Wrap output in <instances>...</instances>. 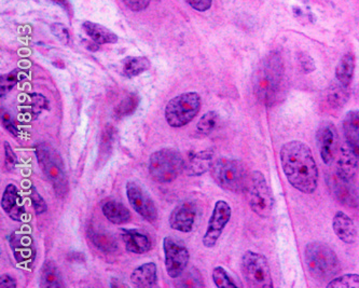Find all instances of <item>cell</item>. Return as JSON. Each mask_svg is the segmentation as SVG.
Masks as SVG:
<instances>
[{"mask_svg": "<svg viewBox=\"0 0 359 288\" xmlns=\"http://www.w3.org/2000/svg\"><path fill=\"white\" fill-rule=\"evenodd\" d=\"M121 237L126 244V249L130 253L142 255L151 249V240L144 232L135 229H124L122 230Z\"/></svg>", "mask_w": 359, "mask_h": 288, "instance_id": "obj_19", "label": "cell"}, {"mask_svg": "<svg viewBox=\"0 0 359 288\" xmlns=\"http://www.w3.org/2000/svg\"><path fill=\"white\" fill-rule=\"evenodd\" d=\"M151 63L145 57H128L122 62V71L128 78L136 77L149 69Z\"/></svg>", "mask_w": 359, "mask_h": 288, "instance_id": "obj_29", "label": "cell"}, {"mask_svg": "<svg viewBox=\"0 0 359 288\" xmlns=\"http://www.w3.org/2000/svg\"><path fill=\"white\" fill-rule=\"evenodd\" d=\"M22 202L23 200L18 188L13 184H9L1 198V207L13 221H21L25 214V207L22 205Z\"/></svg>", "mask_w": 359, "mask_h": 288, "instance_id": "obj_18", "label": "cell"}, {"mask_svg": "<svg viewBox=\"0 0 359 288\" xmlns=\"http://www.w3.org/2000/svg\"><path fill=\"white\" fill-rule=\"evenodd\" d=\"M39 286L42 288L64 287L63 279L59 268L52 260H47L40 270Z\"/></svg>", "mask_w": 359, "mask_h": 288, "instance_id": "obj_26", "label": "cell"}, {"mask_svg": "<svg viewBox=\"0 0 359 288\" xmlns=\"http://www.w3.org/2000/svg\"><path fill=\"white\" fill-rule=\"evenodd\" d=\"M210 172L214 181L226 191H244L250 177L245 164L232 158L222 157L215 160Z\"/></svg>", "mask_w": 359, "mask_h": 288, "instance_id": "obj_4", "label": "cell"}, {"mask_svg": "<svg viewBox=\"0 0 359 288\" xmlns=\"http://www.w3.org/2000/svg\"><path fill=\"white\" fill-rule=\"evenodd\" d=\"M198 213V207L194 201L184 200L180 202L170 213V219H168L170 228L184 233L191 232L196 225Z\"/></svg>", "mask_w": 359, "mask_h": 288, "instance_id": "obj_14", "label": "cell"}, {"mask_svg": "<svg viewBox=\"0 0 359 288\" xmlns=\"http://www.w3.org/2000/svg\"><path fill=\"white\" fill-rule=\"evenodd\" d=\"M35 153L40 169L51 184L56 197L63 199L67 195L68 179L61 156L55 148L45 142L35 146Z\"/></svg>", "mask_w": 359, "mask_h": 288, "instance_id": "obj_2", "label": "cell"}, {"mask_svg": "<svg viewBox=\"0 0 359 288\" xmlns=\"http://www.w3.org/2000/svg\"><path fill=\"white\" fill-rule=\"evenodd\" d=\"M327 181L338 201L348 207H359V186L355 179H344L334 172L327 177Z\"/></svg>", "mask_w": 359, "mask_h": 288, "instance_id": "obj_13", "label": "cell"}, {"mask_svg": "<svg viewBox=\"0 0 359 288\" xmlns=\"http://www.w3.org/2000/svg\"><path fill=\"white\" fill-rule=\"evenodd\" d=\"M332 229L337 237L346 244H354L357 241V229L350 216L338 212L332 221Z\"/></svg>", "mask_w": 359, "mask_h": 288, "instance_id": "obj_20", "label": "cell"}, {"mask_svg": "<svg viewBox=\"0 0 359 288\" xmlns=\"http://www.w3.org/2000/svg\"><path fill=\"white\" fill-rule=\"evenodd\" d=\"M51 32L57 39L64 45L69 43L70 36L69 32L66 29L65 26L61 23H54L51 25Z\"/></svg>", "mask_w": 359, "mask_h": 288, "instance_id": "obj_39", "label": "cell"}, {"mask_svg": "<svg viewBox=\"0 0 359 288\" xmlns=\"http://www.w3.org/2000/svg\"><path fill=\"white\" fill-rule=\"evenodd\" d=\"M0 286L3 288H15L17 282L13 277H10L9 274H3L0 277Z\"/></svg>", "mask_w": 359, "mask_h": 288, "instance_id": "obj_44", "label": "cell"}, {"mask_svg": "<svg viewBox=\"0 0 359 288\" xmlns=\"http://www.w3.org/2000/svg\"><path fill=\"white\" fill-rule=\"evenodd\" d=\"M355 71V57L352 53L344 54L336 68V78L343 87L348 88L352 83Z\"/></svg>", "mask_w": 359, "mask_h": 288, "instance_id": "obj_27", "label": "cell"}, {"mask_svg": "<svg viewBox=\"0 0 359 288\" xmlns=\"http://www.w3.org/2000/svg\"><path fill=\"white\" fill-rule=\"evenodd\" d=\"M178 279H180V283L177 285L180 287H202L204 286L203 277H201V273L198 270L191 269L184 275L182 273Z\"/></svg>", "mask_w": 359, "mask_h": 288, "instance_id": "obj_35", "label": "cell"}, {"mask_svg": "<svg viewBox=\"0 0 359 288\" xmlns=\"http://www.w3.org/2000/svg\"><path fill=\"white\" fill-rule=\"evenodd\" d=\"M348 89V88L343 87L341 83L332 85L327 93V101H328L329 105L334 108H340L346 105L348 97H350Z\"/></svg>", "mask_w": 359, "mask_h": 288, "instance_id": "obj_32", "label": "cell"}, {"mask_svg": "<svg viewBox=\"0 0 359 288\" xmlns=\"http://www.w3.org/2000/svg\"><path fill=\"white\" fill-rule=\"evenodd\" d=\"M163 251L168 277L170 279H178L186 271L189 263V251L182 242L170 237L164 238Z\"/></svg>", "mask_w": 359, "mask_h": 288, "instance_id": "obj_10", "label": "cell"}, {"mask_svg": "<svg viewBox=\"0 0 359 288\" xmlns=\"http://www.w3.org/2000/svg\"><path fill=\"white\" fill-rule=\"evenodd\" d=\"M31 201L37 215H41V214L47 211L48 205L46 203L45 199L40 196L39 192L37 191V189L34 186H32L31 189Z\"/></svg>", "mask_w": 359, "mask_h": 288, "instance_id": "obj_38", "label": "cell"}, {"mask_svg": "<svg viewBox=\"0 0 359 288\" xmlns=\"http://www.w3.org/2000/svg\"><path fill=\"white\" fill-rule=\"evenodd\" d=\"M201 96L196 92L180 94L168 102L164 115L168 125L172 128H182L189 125L201 109Z\"/></svg>", "mask_w": 359, "mask_h": 288, "instance_id": "obj_7", "label": "cell"}, {"mask_svg": "<svg viewBox=\"0 0 359 288\" xmlns=\"http://www.w3.org/2000/svg\"><path fill=\"white\" fill-rule=\"evenodd\" d=\"M190 7L198 12H205L212 7V0H186Z\"/></svg>", "mask_w": 359, "mask_h": 288, "instance_id": "obj_43", "label": "cell"}, {"mask_svg": "<svg viewBox=\"0 0 359 288\" xmlns=\"http://www.w3.org/2000/svg\"><path fill=\"white\" fill-rule=\"evenodd\" d=\"M121 1L132 11L140 12L147 9L151 0H121Z\"/></svg>", "mask_w": 359, "mask_h": 288, "instance_id": "obj_41", "label": "cell"}, {"mask_svg": "<svg viewBox=\"0 0 359 288\" xmlns=\"http://www.w3.org/2000/svg\"><path fill=\"white\" fill-rule=\"evenodd\" d=\"M306 261L311 275L318 281H332L341 270L336 252L323 242L306 245Z\"/></svg>", "mask_w": 359, "mask_h": 288, "instance_id": "obj_3", "label": "cell"}, {"mask_svg": "<svg viewBox=\"0 0 359 288\" xmlns=\"http://www.w3.org/2000/svg\"><path fill=\"white\" fill-rule=\"evenodd\" d=\"M245 191L246 199L252 211L264 219L271 217L274 211L276 200L262 172L255 171L250 174Z\"/></svg>", "mask_w": 359, "mask_h": 288, "instance_id": "obj_6", "label": "cell"}, {"mask_svg": "<svg viewBox=\"0 0 359 288\" xmlns=\"http://www.w3.org/2000/svg\"><path fill=\"white\" fill-rule=\"evenodd\" d=\"M212 281L218 288L238 287V284L229 277L228 272L222 267H216L212 270Z\"/></svg>", "mask_w": 359, "mask_h": 288, "instance_id": "obj_34", "label": "cell"}, {"mask_svg": "<svg viewBox=\"0 0 359 288\" xmlns=\"http://www.w3.org/2000/svg\"><path fill=\"white\" fill-rule=\"evenodd\" d=\"M184 159L178 150L162 148L150 156V176L156 183L168 184L175 181L184 172Z\"/></svg>", "mask_w": 359, "mask_h": 288, "instance_id": "obj_5", "label": "cell"}, {"mask_svg": "<svg viewBox=\"0 0 359 288\" xmlns=\"http://www.w3.org/2000/svg\"><path fill=\"white\" fill-rule=\"evenodd\" d=\"M328 288H359V275L358 274L350 273L344 274L341 277L332 279L327 284Z\"/></svg>", "mask_w": 359, "mask_h": 288, "instance_id": "obj_33", "label": "cell"}, {"mask_svg": "<svg viewBox=\"0 0 359 288\" xmlns=\"http://www.w3.org/2000/svg\"><path fill=\"white\" fill-rule=\"evenodd\" d=\"M214 151L202 150L198 153H189L184 159V172L188 176H201L212 169Z\"/></svg>", "mask_w": 359, "mask_h": 288, "instance_id": "obj_16", "label": "cell"}, {"mask_svg": "<svg viewBox=\"0 0 359 288\" xmlns=\"http://www.w3.org/2000/svg\"><path fill=\"white\" fill-rule=\"evenodd\" d=\"M4 148H5V165L7 167V170L11 171L15 167L18 163V157L15 153H14L13 150H12L11 146L8 142H5L4 144Z\"/></svg>", "mask_w": 359, "mask_h": 288, "instance_id": "obj_40", "label": "cell"}, {"mask_svg": "<svg viewBox=\"0 0 359 288\" xmlns=\"http://www.w3.org/2000/svg\"><path fill=\"white\" fill-rule=\"evenodd\" d=\"M318 150L320 158L326 165H330L336 158L338 151V131L332 122H326L320 125L318 131Z\"/></svg>", "mask_w": 359, "mask_h": 288, "instance_id": "obj_15", "label": "cell"}, {"mask_svg": "<svg viewBox=\"0 0 359 288\" xmlns=\"http://www.w3.org/2000/svg\"><path fill=\"white\" fill-rule=\"evenodd\" d=\"M358 157L348 145L341 146L337 158L336 174L344 179H355L358 172Z\"/></svg>", "mask_w": 359, "mask_h": 288, "instance_id": "obj_17", "label": "cell"}, {"mask_svg": "<svg viewBox=\"0 0 359 288\" xmlns=\"http://www.w3.org/2000/svg\"><path fill=\"white\" fill-rule=\"evenodd\" d=\"M126 197L134 211L140 214L148 223L158 221V210L154 200L144 188L135 181L126 183Z\"/></svg>", "mask_w": 359, "mask_h": 288, "instance_id": "obj_11", "label": "cell"}, {"mask_svg": "<svg viewBox=\"0 0 359 288\" xmlns=\"http://www.w3.org/2000/svg\"><path fill=\"white\" fill-rule=\"evenodd\" d=\"M52 1H53V3H57L59 4V5H61L62 7L64 8V9H66L67 10L68 12H72V9H70V5H69V3H68L67 0H52Z\"/></svg>", "mask_w": 359, "mask_h": 288, "instance_id": "obj_45", "label": "cell"}, {"mask_svg": "<svg viewBox=\"0 0 359 288\" xmlns=\"http://www.w3.org/2000/svg\"><path fill=\"white\" fill-rule=\"evenodd\" d=\"M343 132L348 147L359 159V111H348L343 120Z\"/></svg>", "mask_w": 359, "mask_h": 288, "instance_id": "obj_22", "label": "cell"}, {"mask_svg": "<svg viewBox=\"0 0 359 288\" xmlns=\"http://www.w3.org/2000/svg\"><path fill=\"white\" fill-rule=\"evenodd\" d=\"M9 242L17 261L19 263H28V261L32 263L33 261L35 258V249H34L32 238L28 235L13 233L9 238Z\"/></svg>", "mask_w": 359, "mask_h": 288, "instance_id": "obj_21", "label": "cell"}, {"mask_svg": "<svg viewBox=\"0 0 359 288\" xmlns=\"http://www.w3.org/2000/svg\"><path fill=\"white\" fill-rule=\"evenodd\" d=\"M102 212L114 225H124L131 219V212L123 204L114 200H107L102 204Z\"/></svg>", "mask_w": 359, "mask_h": 288, "instance_id": "obj_24", "label": "cell"}, {"mask_svg": "<svg viewBox=\"0 0 359 288\" xmlns=\"http://www.w3.org/2000/svg\"><path fill=\"white\" fill-rule=\"evenodd\" d=\"M82 29L96 45H107L118 41V36L100 24L90 21L84 22L82 24Z\"/></svg>", "mask_w": 359, "mask_h": 288, "instance_id": "obj_25", "label": "cell"}, {"mask_svg": "<svg viewBox=\"0 0 359 288\" xmlns=\"http://www.w3.org/2000/svg\"><path fill=\"white\" fill-rule=\"evenodd\" d=\"M243 277L252 288H273L272 274L266 256L248 251L241 260Z\"/></svg>", "mask_w": 359, "mask_h": 288, "instance_id": "obj_9", "label": "cell"}, {"mask_svg": "<svg viewBox=\"0 0 359 288\" xmlns=\"http://www.w3.org/2000/svg\"><path fill=\"white\" fill-rule=\"evenodd\" d=\"M1 122H3L4 128H5L10 134L14 136L19 135L17 125H14L13 120L11 119L9 114L6 111H4V109H1Z\"/></svg>", "mask_w": 359, "mask_h": 288, "instance_id": "obj_42", "label": "cell"}, {"mask_svg": "<svg viewBox=\"0 0 359 288\" xmlns=\"http://www.w3.org/2000/svg\"><path fill=\"white\" fill-rule=\"evenodd\" d=\"M131 282L140 288L154 287L158 284V269L154 263H144L134 269L131 274Z\"/></svg>", "mask_w": 359, "mask_h": 288, "instance_id": "obj_23", "label": "cell"}, {"mask_svg": "<svg viewBox=\"0 0 359 288\" xmlns=\"http://www.w3.org/2000/svg\"><path fill=\"white\" fill-rule=\"evenodd\" d=\"M140 102V96L134 93L128 94L118 104L117 107L114 108V117L122 119L133 115L137 111Z\"/></svg>", "mask_w": 359, "mask_h": 288, "instance_id": "obj_30", "label": "cell"}, {"mask_svg": "<svg viewBox=\"0 0 359 288\" xmlns=\"http://www.w3.org/2000/svg\"><path fill=\"white\" fill-rule=\"evenodd\" d=\"M21 80V71L19 69L11 71V73L6 74V75L1 76L0 79V89H1V97L11 91L15 85L19 83Z\"/></svg>", "mask_w": 359, "mask_h": 288, "instance_id": "obj_36", "label": "cell"}, {"mask_svg": "<svg viewBox=\"0 0 359 288\" xmlns=\"http://www.w3.org/2000/svg\"><path fill=\"white\" fill-rule=\"evenodd\" d=\"M280 164L287 181L298 191L311 195L318 189V164L310 146L301 141L284 144L280 151Z\"/></svg>", "mask_w": 359, "mask_h": 288, "instance_id": "obj_1", "label": "cell"}, {"mask_svg": "<svg viewBox=\"0 0 359 288\" xmlns=\"http://www.w3.org/2000/svg\"><path fill=\"white\" fill-rule=\"evenodd\" d=\"M29 99H31V113L34 116L40 115L42 111L49 108V102L42 94H31Z\"/></svg>", "mask_w": 359, "mask_h": 288, "instance_id": "obj_37", "label": "cell"}, {"mask_svg": "<svg viewBox=\"0 0 359 288\" xmlns=\"http://www.w3.org/2000/svg\"><path fill=\"white\" fill-rule=\"evenodd\" d=\"M89 238L96 249H100L103 253H114L118 249V243L112 235L107 232L98 231V230L90 228Z\"/></svg>", "mask_w": 359, "mask_h": 288, "instance_id": "obj_28", "label": "cell"}, {"mask_svg": "<svg viewBox=\"0 0 359 288\" xmlns=\"http://www.w3.org/2000/svg\"><path fill=\"white\" fill-rule=\"evenodd\" d=\"M282 75V59L278 54H271L264 60L257 78V93L266 105H270L276 99Z\"/></svg>", "mask_w": 359, "mask_h": 288, "instance_id": "obj_8", "label": "cell"}, {"mask_svg": "<svg viewBox=\"0 0 359 288\" xmlns=\"http://www.w3.org/2000/svg\"><path fill=\"white\" fill-rule=\"evenodd\" d=\"M219 116L216 111L204 114L196 125V133L200 136H208L217 128Z\"/></svg>", "mask_w": 359, "mask_h": 288, "instance_id": "obj_31", "label": "cell"}, {"mask_svg": "<svg viewBox=\"0 0 359 288\" xmlns=\"http://www.w3.org/2000/svg\"><path fill=\"white\" fill-rule=\"evenodd\" d=\"M231 207L224 200L216 202L208 221V229L203 237V244L205 247H214L217 243L219 238L222 237L224 228L231 219Z\"/></svg>", "mask_w": 359, "mask_h": 288, "instance_id": "obj_12", "label": "cell"}]
</instances>
